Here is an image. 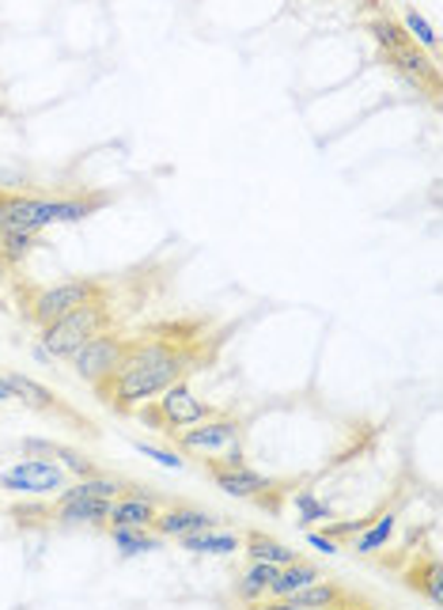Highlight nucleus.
Returning <instances> with one entry per match:
<instances>
[{
  "label": "nucleus",
  "mask_w": 443,
  "mask_h": 610,
  "mask_svg": "<svg viewBox=\"0 0 443 610\" xmlns=\"http://www.w3.org/2000/svg\"><path fill=\"white\" fill-rule=\"evenodd\" d=\"M201 364H205V357L193 346V334H187L182 322L179 327L148 330V334L133 338L118 372L107 383H99L95 394L114 413H133V406L152 402L155 394L168 391L179 379H187Z\"/></svg>",
  "instance_id": "1"
},
{
  "label": "nucleus",
  "mask_w": 443,
  "mask_h": 610,
  "mask_svg": "<svg viewBox=\"0 0 443 610\" xmlns=\"http://www.w3.org/2000/svg\"><path fill=\"white\" fill-rule=\"evenodd\" d=\"M114 327V303L110 296H91L80 308H72L69 316L53 319L50 327H42L39 334V349L46 357H61L69 360L80 346H88L91 338H99L103 330Z\"/></svg>",
  "instance_id": "2"
},
{
  "label": "nucleus",
  "mask_w": 443,
  "mask_h": 610,
  "mask_svg": "<svg viewBox=\"0 0 443 610\" xmlns=\"http://www.w3.org/2000/svg\"><path fill=\"white\" fill-rule=\"evenodd\" d=\"M171 443L179 451H190V456L217 459V456H224L228 448L243 443V421L232 418V413H212V418L190 424V429H182V432H174Z\"/></svg>",
  "instance_id": "3"
},
{
  "label": "nucleus",
  "mask_w": 443,
  "mask_h": 610,
  "mask_svg": "<svg viewBox=\"0 0 443 610\" xmlns=\"http://www.w3.org/2000/svg\"><path fill=\"white\" fill-rule=\"evenodd\" d=\"M107 284L103 281H91V277H72V281L50 284V289H39L31 296V322L34 327H50L53 319L69 316L72 308H80L91 296H103Z\"/></svg>",
  "instance_id": "4"
},
{
  "label": "nucleus",
  "mask_w": 443,
  "mask_h": 610,
  "mask_svg": "<svg viewBox=\"0 0 443 610\" xmlns=\"http://www.w3.org/2000/svg\"><path fill=\"white\" fill-rule=\"evenodd\" d=\"M129 346H133V338L125 334H110V330H103L99 338H91L88 346H80L77 353H72V372H77L84 383L99 387L107 383L110 376L118 372V364H122V357L129 353Z\"/></svg>",
  "instance_id": "5"
},
{
  "label": "nucleus",
  "mask_w": 443,
  "mask_h": 610,
  "mask_svg": "<svg viewBox=\"0 0 443 610\" xmlns=\"http://www.w3.org/2000/svg\"><path fill=\"white\" fill-rule=\"evenodd\" d=\"M8 383H12V391H16V402H23L27 410L46 413V418H53V421L69 424L72 432H84V437H99V429H95V424H91V421L84 418V413H80V410H72L69 402H61L58 394L50 391V387L34 383L31 376L12 372V376H8Z\"/></svg>",
  "instance_id": "6"
},
{
  "label": "nucleus",
  "mask_w": 443,
  "mask_h": 610,
  "mask_svg": "<svg viewBox=\"0 0 443 610\" xmlns=\"http://www.w3.org/2000/svg\"><path fill=\"white\" fill-rule=\"evenodd\" d=\"M69 486V470L61 463H53V459H23V463L8 467L4 474H0V489L4 493H61V489Z\"/></svg>",
  "instance_id": "7"
},
{
  "label": "nucleus",
  "mask_w": 443,
  "mask_h": 610,
  "mask_svg": "<svg viewBox=\"0 0 443 610\" xmlns=\"http://www.w3.org/2000/svg\"><path fill=\"white\" fill-rule=\"evenodd\" d=\"M205 470L212 474V486L224 489L228 497H239V501H258L262 508H270V512H281V497H273L276 482H270L265 474H258L251 467H217V463H205Z\"/></svg>",
  "instance_id": "8"
},
{
  "label": "nucleus",
  "mask_w": 443,
  "mask_h": 610,
  "mask_svg": "<svg viewBox=\"0 0 443 610\" xmlns=\"http://www.w3.org/2000/svg\"><path fill=\"white\" fill-rule=\"evenodd\" d=\"M155 410H160V418H163V437H174V432H182V429H190V424H198V421H205L212 418V406H205L198 399V394L190 391V383L187 379H179V383H171L168 391H160L155 394Z\"/></svg>",
  "instance_id": "9"
},
{
  "label": "nucleus",
  "mask_w": 443,
  "mask_h": 610,
  "mask_svg": "<svg viewBox=\"0 0 443 610\" xmlns=\"http://www.w3.org/2000/svg\"><path fill=\"white\" fill-rule=\"evenodd\" d=\"M50 224H53V201L0 190V228H4V232L42 236V228Z\"/></svg>",
  "instance_id": "10"
},
{
  "label": "nucleus",
  "mask_w": 443,
  "mask_h": 610,
  "mask_svg": "<svg viewBox=\"0 0 443 610\" xmlns=\"http://www.w3.org/2000/svg\"><path fill=\"white\" fill-rule=\"evenodd\" d=\"M319 607H368L364 596H353L334 580H315V584L289 591V596L276 599V610H319Z\"/></svg>",
  "instance_id": "11"
},
{
  "label": "nucleus",
  "mask_w": 443,
  "mask_h": 610,
  "mask_svg": "<svg viewBox=\"0 0 443 610\" xmlns=\"http://www.w3.org/2000/svg\"><path fill=\"white\" fill-rule=\"evenodd\" d=\"M209 527H217V516L198 504H168L152 520V531H160L163 539H182V534L209 531Z\"/></svg>",
  "instance_id": "12"
},
{
  "label": "nucleus",
  "mask_w": 443,
  "mask_h": 610,
  "mask_svg": "<svg viewBox=\"0 0 443 610\" xmlns=\"http://www.w3.org/2000/svg\"><path fill=\"white\" fill-rule=\"evenodd\" d=\"M155 512H160V497L144 493L141 486H133L129 493H122V497H114V501H110L107 527H152Z\"/></svg>",
  "instance_id": "13"
},
{
  "label": "nucleus",
  "mask_w": 443,
  "mask_h": 610,
  "mask_svg": "<svg viewBox=\"0 0 443 610\" xmlns=\"http://www.w3.org/2000/svg\"><path fill=\"white\" fill-rule=\"evenodd\" d=\"M23 456H39V459H53V463H61L69 474L77 478H91V474H103L91 459L84 456L80 448H69V443H58V440H42V437H27L23 443Z\"/></svg>",
  "instance_id": "14"
},
{
  "label": "nucleus",
  "mask_w": 443,
  "mask_h": 610,
  "mask_svg": "<svg viewBox=\"0 0 443 610\" xmlns=\"http://www.w3.org/2000/svg\"><path fill=\"white\" fill-rule=\"evenodd\" d=\"M391 69H399L410 84H417V88H429L432 96L440 91V72H436V61L429 58L424 50H417V42H410V46H402V50H394V53H386L383 58Z\"/></svg>",
  "instance_id": "15"
},
{
  "label": "nucleus",
  "mask_w": 443,
  "mask_h": 610,
  "mask_svg": "<svg viewBox=\"0 0 443 610\" xmlns=\"http://www.w3.org/2000/svg\"><path fill=\"white\" fill-rule=\"evenodd\" d=\"M110 501L103 497H58L53 504V523H91V527H107Z\"/></svg>",
  "instance_id": "16"
},
{
  "label": "nucleus",
  "mask_w": 443,
  "mask_h": 610,
  "mask_svg": "<svg viewBox=\"0 0 443 610\" xmlns=\"http://www.w3.org/2000/svg\"><path fill=\"white\" fill-rule=\"evenodd\" d=\"M179 547L190 550V553H209V558H224V553H239V550H243V534L217 531V527H209V531L182 534Z\"/></svg>",
  "instance_id": "17"
},
{
  "label": "nucleus",
  "mask_w": 443,
  "mask_h": 610,
  "mask_svg": "<svg viewBox=\"0 0 443 610\" xmlns=\"http://www.w3.org/2000/svg\"><path fill=\"white\" fill-rule=\"evenodd\" d=\"M319 577H322V569L315 566V561L292 558L289 566H276V577H273V584H270V596L281 599V596H289V591H300V588L315 584Z\"/></svg>",
  "instance_id": "18"
},
{
  "label": "nucleus",
  "mask_w": 443,
  "mask_h": 610,
  "mask_svg": "<svg viewBox=\"0 0 443 610\" xmlns=\"http://www.w3.org/2000/svg\"><path fill=\"white\" fill-rule=\"evenodd\" d=\"M110 539H114V547L122 558L163 550V534L152 531V527H110Z\"/></svg>",
  "instance_id": "19"
},
{
  "label": "nucleus",
  "mask_w": 443,
  "mask_h": 610,
  "mask_svg": "<svg viewBox=\"0 0 443 610\" xmlns=\"http://www.w3.org/2000/svg\"><path fill=\"white\" fill-rule=\"evenodd\" d=\"M243 550L251 553V561H270V566H289L292 558H300L292 547H284L281 539H273V534L265 531H246Z\"/></svg>",
  "instance_id": "20"
},
{
  "label": "nucleus",
  "mask_w": 443,
  "mask_h": 610,
  "mask_svg": "<svg viewBox=\"0 0 443 610\" xmlns=\"http://www.w3.org/2000/svg\"><path fill=\"white\" fill-rule=\"evenodd\" d=\"M273 577H276V566H270V561H254V566L239 577L235 596L243 599V603H262V599L270 596Z\"/></svg>",
  "instance_id": "21"
},
{
  "label": "nucleus",
  "mask_w": 443,
  "mask_h": 610,
  "mask_svg": "<svg viewBox=\"0 0 443 610\" xmlns=\"http://www.w3.org/2000/svg\"><path fill=\"white\" fill-rule=\"evenodd\" d=\"M394 527H399V512L375 516V520L368 523L364 531H360L356 539H353V550H356V553H364V558H368V553H375V550H383L386 542L394 539Z\"/></svg>",
  "instance_id": "22"
},
{
  "label": "nucleus",
  "mask_w": 443,
  "mask_h": 610,
  "mask_svg": "<svg viewBox=\"0 0 443 610\" xmlns=\"http://www.w3.org/2000/svg\"><path fill=\"white\" fill-rule=\"evenodd\" d=\"M405 584H410L413 591H421V596H429L436 607H443V566H440V558H429L424 566H413L410 572H405Z\"/></svg>",
  "instance_id": "23"
},
{
  "label": "nucleus",
  "mask_w": 443,
  "mask_h": 610,
  "mask_svg": "<svg viewBox=\"0 0 443 610\" xmlns=\"http://www.w3.org/2000/svg\"><path fill=\"white\" fill-rule=\"evenodd\" d=\"M368 31H372V39L380 42L383 58H386V53H394V50H402V46H410V42H413L410 34H405V27H402L399 20H391L386 12L372 16V20H368Z\"/></svg>",
  "instance_id": "24"
},
{
  "label": "nucleus",
  "mask_w": 443,
  "mask_h": 610,
  "mask_svg": "<svg viewBox=\"0 0 443 610\" xmlns=\"http://www.w3.org/2000/svg\"><path fill=\"white\" fill-rule=\"evenodd\" d=\"M39 247V236H23V232H4V270L27 262V254Z\"/></svg>",
  "instance_id": "25"
},
{
  "label": "nucleus",
  "mask_w": 443,
  "mask_h": 610,
  "mask_svg": "<svg viewBox=\"0 0 443 610\" xmlns=\"http://www.w3.org/2000/svg\"><path fill=\"white\" fill-rule=\"evenodd\" d=\"M402 27H405V34H410L413 42L424 46V50H436V31H432V23L424 20L417 8H405V12H402Z\"/></svg>",
  "instance_id": "26"
},
{
  "label": "nucleus",
  "mask_w": 443,
  "mask_h": 610,
  "mask_svg": "<svg viewBox=\"0 0 443 610\" xmlns=\"http://www.w3.org/2000/svg\"><path fill=\"white\" fill-rule=\"evenodd\" d=\"M295 512H300V523H315V520H334V508L326 501H319L311 489L295 493Z\"/></svg>",
  "instance_id": "27"
},
{
  "label": "nucleus",
  "mask_w": 443,
  "mask_h": 610,
  "mask_svg": "<svg viewBox=\"0 0 443 610\" xmlns=\"http://www.w3.org/2000/svg\"><path fill=\"white\" fill-rule=\"evenodd\" d=\"M133 448L141 451V456L155 459L160 467H171V470H182V467H187V459L174 456V451H168V448H152V443H144V440H133Z\"/></svg>",
  "instance_id": "28"
},
{
  "label": "nucleus",
  "mask_w": 443,
  "mask_h": 610,
  "mask_svg": "<svg viewBox=\"0 0 443 610\" xmlns=\"http://www.w3.org/2000/svg\"><path fill=\"white\" fill-rule=\"evenodd\" d=\"M308 542H311V547H315L319 553H338V550H341L326 531H308Z\"/></svg>",
  "instance_id": "29"
},
{
  "label": "nucleus",
  "mask_w": 443,
  "mask_h": 610,
  "mask_svg": "<svg viewBox=\"0 0 443 610\" xmlns=\"http://www.w3.org/2000/svg\"><path fill=\"white\" fill-rule=\"evenodd\" d=\"M0 402H16V391L8 383V376H0Z\"/></svg>",
  "instance_id": "30"
},
{
  "label": "nucleus",
  "mask_w": 443,
  "mask_h": 610,
  "mask_svg": "<svg viewBox=\"0 0 443 610\" xmlns=\"http://www.w3.org/2000/svg\"><path fill=\"white\" fill-rule=\"evenodd\" d=\"M0 270H4V228H0Z\"/></svg>",
  "instance_id": "31"
},
{
  "label": "nucleus",
  "mask_w": 443,
  "mask_h": 610,
  "mask_svg": "<svg viewBox=\"0 0 443 610\" xmlns=\"http://www.w3.org/2000/svg\"><path fill=\"white\" fill-rule=\"evenodd\" d=\"M360 4H380V0H360Z\"/></svg>",
  "instance_id": "32"
}]
</instances>
